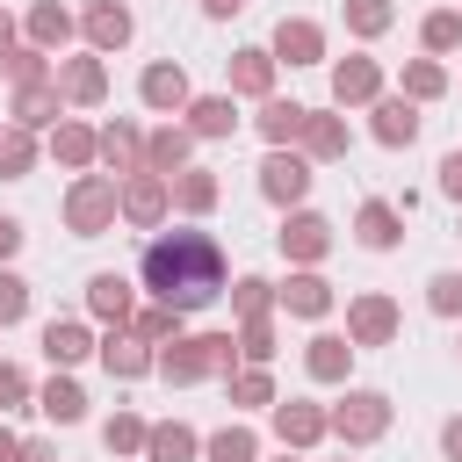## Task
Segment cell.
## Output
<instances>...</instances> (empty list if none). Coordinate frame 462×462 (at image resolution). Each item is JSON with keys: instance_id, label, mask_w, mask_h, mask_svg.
Segmentation results:
<instances>
[{"instance_id": "6da1fadb", "label": "cell", "mask_w": 462, "mask_h": 462, "mask_svg": "<svg viewBox=\"0 0 462 462\" xmlns=\"http://www.w3.org/2000/svg\"><path fill=\"white\" fill-rule=\"evenodd\" d=\"M144 289L173 310H202L224 296V245L209 231H159L144 245Z\"/></svg>"}, {"instance_id": "7a4b0ae2", "label": "cell", "mask_w": 462, "mask_h": 462, "mask_svg": "<svg viewBox=\"0 0 462 462\" xmlns=\"http://www.w3.org/2000/svg\"><path fill=\"white\" fill-rule=\"evenodd\" d=\"M231 361H238V332H180L159 354V375L166 383H202V375H231Z\"/></svg>"}, {"instance_id": "3957f363", "label": "cell", "mask_w": 462, "mask_h": 462, "mask_svg": "<svg viewBox=\"0 0 462 462\" xmlns=\"http://www.w3.org/2000/svg\"><path fill=\"white\" fill-rule=\"evenodd\" d=\"M116 217H123V180L116 173H79L65 188V231L72 238H101V231H116Z\"/></svg>"}, {"instance_id": "277c9868", "label": "cell", "mask_w": 462, "mask_h": 462, "mask_svg": "<svg viewBox=\"0 0 462 462\" xmlns=\"http://www.w3.org/2000/svg\"><path fill=\"white\" fill-rule=\"evenodd\" d=\"M332 433H339L346 448L383 440V433H390V397H383V390H346V397L332 404Z\"/></svg>"}, {"instance_id": "5b68a950", "label": "cell", "mask_w": 462, "mask_h": 462, "mask_svg": "<svg viewBox=\"0 0 462 462\" xmlns=\"http://www.w3.org/2000/svg\"><path fill=\"white\" fill-rule=\"evenodd\" d=\"M260 195H267L274 209H296V202L310 195V159L289 152V144H267V159H260Z\"/></svg>"}, {"instance_id": "8992f818", "label": "cell", "mask_w": 462, "mask_h": 462, "mask_svg": "<svg viewBox=\"0 0 462 462\" xmlns=\"http://www.w3.org/2000/svg\"><path fill=\"white\" fill-rule=\"evenodd\" d=\"M166 209H173V180H166V173H152V166L123 173V224L159 231V224H166Z\"/></svg>"}, {"instance_id": "52a82bcc", "label": "cell", "mask_w": 462, "mask_h": 462, "mask_svg": "<svg viewBox=\"0 0 462 462\" xmlns=\"http://www.w3.org/2000/svg\"><path fill=\"white\" fill-rule=\"evenodd\" d=\"M137 101H144L152 116H188L195 87H188V72H180L173 58H159V65H144V72H137Z\"/></svg>"}, {"instance_id": "ba28073f", "label": "cell", "mask_w": 462, "mask_h": 462, "mask_svg": "<svg viewBox=\"0 0 462 462\" xmlns=\"http://www.w3.org/2000/svg\"><path fill=\"white\" fill-rule=\"evenodd\" d=\"M94 354H101V368H108V375H123V383H137V375H152V368H159L152 339H144V332H130V325H108V339H101Z\"/></svg>"}, {"instance_id": "9c48e42d", "label": "cell", "mask_w": 462, "mask_h": 462, "mask_svg": "<svg viewBox=\"0 0 462 462\" xmlns=\"http://www.w3.org/2000/svg\"><path fill=\"white\" fill-rule=\"evenodd\" d=\"M325 433H332V411H318V404H303V397H274V440H282V448L303 455V448H318Z\"/></svg>"}, {"instance_id": "30bf717a", "label": "cell", "mask_w": 462, "mask_h": 462, "mask_svg": "<svg viewBox=\"0 0 462 462\" xmlns=\"http://www.w3.org/2000/svg\"><path fill=\"white\" fill-rule=\"evenodd\" d=\"M346 339H354V346H390V339H397V303L375 296V289L354 296V303H346Z\"/></svg>"}, {"instance_id": "8fae6325", "label": "cell", "mask_w": 462, "mask_h": 462, "mask_svg": "<svg viewBox=\"0 0 462 462\" xmlns=\"http://www.w3.org/2000/svg\"><path fill=\"white\" fill-rule=\"evenodd\" d=\"M282 65H325V29L310 14H282L274 22V43H267Z\"/></svg>"}, {"instance_id": "7c38bea8", "label": "cell", "mask_w": 462, "mask_h": 462, "mask_svg": "<svg viewBox=\"0 0 462 462\" xmlns=\"http://www.w3.org/2000/svg\"><path fill=\"white\" fill-rule=\"evenodd\" d=\"M375 94H383V65H375V58L354 51V58L332 65V108H368Z\"/></svg>"}, {"instance_id": "4fadbf2b", "label": "cell", "mask_w": 462, "mask_h": 462, "mask_svg": "<svg viewBox=\"0 0 462 462\" xmlns=\"http://www.w3.org/2000/svg\"><path fill=\"white\" fill-rule=\"evenodd\" d=\"M282 253H289L296 267H318V260L332 253V224H325L318 209H289V224H282Z\"/></svg>"}, {"instance_id": "5bb4252c", "label": "cell", "mask_w": 462, "mask_h": 462, "mask_svg": "<svg viewBox=\"0 0 462 462\" xmlns=\"http://www.w3.org/2000/svg\"><path fill=\"white\" fill-rule=\"evenodd\" d=\"M368 116H375V123H368V130H375V144H390V152L419 137V101H411V94H375V101H368Z\"/></svg>"}, {"instance_id": "9a60e30c", "label": "cell", "mask_w": 462, "mask_h": 462, "mask_svg": "<svg viewBox=\"0 0 462 462\" xmlns=\"http://www.w3.org/2000/svg\"><path fill=\"white\" fill-rule=\"evenodd\" d=\"M87 310H94L101 325H130V318H137V296H130V274H116V267H101V274H87Z\"/></svg>"}, {"instance_id": "2e32d148", "label": "cell", "mask_w": 462, "mask_h": 462, "mask_svg": "<svg viewBox=\"0 0 462 462\" xmlns=\"http://www.w3.org/2000/svg\"><path fill=\"white\" fill-rule=\"evenodd\" d=\"M274 310H289V318H325V310H332V282H325L318 267H296V274L274 289Z\"/></svg>"}, {"instance_id": "e0dca14e", "label": "cell", "mask_w": 462, "mask_h": 462, "mask_svg": "<svg viewBox=\"0 0 462 462\" xmlns=\"http://www.w3.org/2000/svg\"><path fill=\"white\" fill-rule=\"evenodd\" d=\"M14 123L22 130H51V123H65V87L58 79H36V87H14Z\"/></svg>"}, {"instance_id": "ac0fdd59", "label": "cell", "mask_w": 462, "mask_h": 462, "mask_svg": "<svg viewBox=\"0 0 462 462\" xmlns=\"http://www.w3.org/2000/svg\"><path fill=\"white\" fill-rule=\"evenodd\" d=\"M354 238H361L368 253H390V245L404 238V209H397V202H383V195H368V202L354 209Z\"/></svg>"}, {"instance_id": "d6986e66", "label": "cell", "mask_w": 462, "mask_h": 462, "mask_svg": "<svg viewBox=\"0 0 462 462\" xmlns=\"http://www.w3.org/2000/svg\"><path fill=\"white\" fill-rule=\"evenodd\" d=\"M79 29H87V43L108 58V51H123V43H130V29H137V22H130V7H123V0H94V7L79 14Z\"/></svg>"}, {"instance_id": "ffe728a7", "label": "cell", "mask_w": 462, "mask_h": 462, "mask_svg": "<svg viewBox=\"0 0 462 462\" xmlns=\"http://www.w3.org/2000/svg\"><path fill=\"white\" fill-rule=\"evenodd\" d=\"M58 87H65V101H79V108L108 101V65H101V51H87V58H65V65H58Z\"/></svg>"}, {"instance_id": "44dd1931", "label": "cell", "mask_w": 462, "mask_h": 462, "mask_svg": "<svg viewBox=\"0 0 462 462\" xmlns=\"http://www.w3.org/2000/svg\"><path fill=\"white\" fill-rule=\"evenodd\" d=\"M51 159H58L65 173H94V159H101V130H87V123H51Z\"/></svg>"}, {"instance_id": "7402d4cb", "label": "cell", "mask_w": 462, "mask_h": 462, "mask_svg": "<svg viewBox=\"0 0 462 462\" xmlns=\"http://www.w3.org/2000/svg\"><path fill=\"white\" fill-rule=\"evenodd\" d=\"M94 346H101V339H94L79 318H51V325H43V361H51V368H79Z\"/></svg>"}, {"instance_id": "603a6c76", "label": "cell", "mask_w": 462, "mask_h": 462, "mask_svg": "<svg viewBox=\"0 0 462 462\" xmlns=\"http://www.w3.org/2000/svg\"><path fill=\"white\" fill-rule=\"evenodd\" d=\"M354 339L346 332H318L310 346H303V368H310V383H346V368H354Z\"/></svg>"}, {"instance_id": "cb8c5ba5", "label": "cell", "mask_w": 462, "mask_h": 462, "mask_svg": "<svg viewBox=\"0 0 462 462\" xmlns=\"http://www.w3.org/2000/svg\"><path fill=\"white\" fill-rule=\"evenodd\" d=\"M274 51H260V43H245V51H231V94H253V101H267L274 94Z\"/></svg>"}, {"instance_id": "d4e9b609", "label": "cell", "mask_w": 462, "mask_h": 462, "mask_svg": "<svg viewBox=\"0 0 462 462\" xmlns=\"http://www.w3.org/2000/svg\"><path fill=\"white\" fill-rule=\"evenodd\" d=\"M296 144H303V159L318 166V159H346V144H354V137H346V116H325V108H310Z\"/></svg>"}, {"instance_id": "484cf974", "label": "cell", "mask_w": 462, "mask_h": 462, "mask_svg": "<svg viewBox=\"0 0 462 462\" xmlns=\"http://www.w3.org/2000/svg\"><path fill=\"white\" fill-rule=\"evenodd\" d=\"M188 152H195V130H188V123H159V130L144 137V166H152V173H166V180L188 166Z\"/></svg>"}, {"instance_id": "4316f807", "label": "cell", "mask_w": 462, "mask_h": 462, "mask_svg": "<svg viewBox=\"0 0 462 462\" xmlns=\"http://www.w3.org/2000/svg\"><path fill=\"white\" fill-rule=\"evenodd\" d=\"M195 455H202V433L180 426V419H159L144 433V462H195Z\"/></svg>"}, {"instance_id": "83f0119b", "label": "cell", "mask_w": 462, "mask_h": 462, "mask_svg": "<svg viewBox=\"0 0 462 462\" xmlns=\"http://www.w3.org/2000/svg\"><path fill=\"white\" fill-rule=\"evenodd\" d=\"M101 166H108L116 180L144 166V137H137V123H101Z\"/></svg>"}, {"instance_id": "f1b7e54d", "label": "cell", "mask_w": 462, "mask_h": 462, "mask_svg": "<svg viewBox=\"0 0 462 462\" xmlns=\"http://www.w3.org/2000/svg\"><path fill=\"white\" fill-rule=\"evenodd\" d=\"M36 411H43L51 426H79V419H87V390H79L72 375H51V383L36 390Z\"/></svg>"}, {"instance_id": "f546056e", "label": "cell", "mask_w": 462, "mask_h": 462, "mask_svg": "<svg viewBox=\"0 0 462 462\" xmlns=\"http://www.w3.org/2000/svg\"><path fill=\"white\" fill-rule=\"evenodd\" d=\"M188 130L195 137H231L238 130V101L231 94H195L188 101Z\"/></svg>"}, {"instance_id": "4dcf8cb0", "label": "cell", "mask_w": 462, "mask_h": 462, "mask_svg": "<svg viewBox=\"0 0 462 462\" xmlns=\"http://www.w3.org/2000/svg\"><path fill=\"white\" fill-rule=\"evenodd\" d=\"M303 116H310L303 101H282V94H267L253 123H260V137H267V144H296V137H303Z\"/></svg>"}, {"instance_id": "1f68e13d", "label": "cell", "mask_w": 462, "mask_h": 462, "mask_svg": "<svg viewBox=\"0 0 462 462\" xmlns=\"http://www.w3.org/2000/svg\"><path fill=\"white\" fill-rule=\"evenodd\" d=\"M217 195H224V188H217V173H209V166H180V173H173V202H180L188 217H209V209H217Z\"/></svg>"}, {"instance_id": "d6a6232c", "label": "cell", "mask_w": 462, "mask_h": 462, "mask_svg": "<svg viewBox=\"0 0 462 462\" xmlns=\"http://www.w3.org/2000/svg\"><path fill=\"white\" fill-rule=\"evenodd\" d=\"M224 390H231V404H238V411H260V404H274V375H267V361H253V368H231V375H224Z\"/></svg>"}, {"instance_id": "836d02e7", "label": "cell", "mask_w": 462, "mask_h": 462, "mask_svg": "<svg viewBox=\"0 0 462 462\" xmlns=\"http://www.w3.org/2000/svg\"><path fill=\"white\" fill-rule=\"evenodd\" d=\"M29 166H36V130L0 123V180H29Z\"/></svg>"}, {"instance_id": "e575fe53", "label": "cell", "mask_w": 462, "mask_h": 462, "mask_svg": "<svg viewBox=\"0 0 462 462\" xmlns=\"http://www.w3.org/2000/svg\"><path fill=\"white\" fill-rule=\"evenodd\" d=\"M29 43L65 51V43H72V14H65L58 0H36V7H29Z\"/></svg>"}, {"instance_id": "d590c367", "label": "cell", "mask_w": 462, "mask_h": 462, "mask_svg": "<svg viewBox=\"0 0 462 462\" xmlns=\"http://www.w3.org/2000/svg\"><path fill=\"white\" fill-rule=\"evenodd\" d=\"M144 433H152V426H144L137 411H108V419H101V448H108V455H144Z\"/></svg>"}, {"instance_id": "8d00e7d4", "label": "cell", "mask_w": 462, "mask_h": 462, "mask_svg": "<svg viewBox=\"0 0 462 462\" xmlns=\"http://www.w3.org/2000/svg\"><path fill=\"white\" fill-rule=\"evenodd\" d=\"M202 455H209V462H260V433H253V426H224V433L202 440Z\"/></svg>"}, {"instance_id": "74e56055", "label": "cell", "mask_w": 462, "mask_h": 462, "mask_svg": "<svg viewBox=\"0 0 462 462\" xmlns=\"http://www.w3.org/2000/svg\"><path fill=\"white\" fill-rule=\"evenodd\" d=\"M419 43H426L433 58H448V51L462 43V7H433V14L419 22Z\"/></svg>"}, {"instance_id": "f35d334b", "label": "cell", "mask_w": 462, "mask_h": 462, "mask_svg": "<svg viewBox=\"0 0 462 462\" xmlns=\"http://www.w3.org/2000/svg\"><path fill=\"white\" fill-rule=\"evenodd\" d=\"M0 72H7L14 87H36V79H51V58H43V43H14V51L0 58Z\"/></svg>"}, {"instance_id": "ab89813d", "label": "cell", "mask_w": 462, "mask_h": 462, "mask_svg": "<svg viewBox=\"0 0 462 462\" xmlns=\"http://www.w3.org/2000/svg\"><path fill=\"white\" fill-rule=\"evenodd\" d=\"M404 94H411V101H440V94H448V65H440V58H411V65H404Z\"/></svg>"}, {"instance_id": "60d3db41", "label": "cell", "mask_w": 462, "mask_h": 462, "mask_svg": "<svg viewBox=\"0 0 462 462\" xmlns=\"http://www.w3.org/2000/svg\"><path fill=\"white\" fill-rule=\"evenodd\" d=\"M231 310H238V318H267V310H274V282L238 274V282H231Z\"/></svg>"}, {"instance_id": "b9f144b4", "label": "cell", "mask_w": 462, "mask_h": 462, "mask_svg": "<svg viewBox=\"0 0 462 462\" xmlns=\"http://www.w3.org/2000/svg\"><path fill=\"white\" fill-rule=\"evenodd\" d=\"M180 318H188V310H173V303H152V310H137V318H130V332H144L152 346H166V339H180Z\"/></svg>"}, {"instance_id": "7bdbcfd3", "label": "cell", "mask_w": 462, "mask_h": 462, "mask_svg": "<svg viewBox=\"0 0 462 462\" xmlns=\"http://www.w3.org/2000/svg\"><path fill=\"white\" fill-rule=\"evenodd\" d=\"M390 22H397V7H390V0H346V29H354L361 43H368V36H383Z\"/></svg>"}, {"instance_id": "ee69618b", "label": "cell", "mask_w": 462, "mask_h": 462, "mask_svg": "<svg viewBox=\"0 0 462 462\" xmlns=\"http://www.w3.org/2000/svg\"><path fill=\"white\" fill-rule=\"evenodd\" d=\"M238 354L245 361H274V318H245L238 325Z\"/></svg>"}, {"instance_id": "f6af8a7d", "label": "cell", "mask_w": 462, "mask_h": 462, "mask_svg": "<svg viewBox=\"0 0 462 462\" xmlns=\"http://www.w3.org/2000/svg\"><path fill=\"white\" fill-rule=\"evenodd\" d=\"M426 310L433 318H462V274H433L426 282Z\"/></svg>"}, {"instance_id": "bcb514c9", "label": "cell", "mask_w": 462, "mask_h": 462, "mask_svg": "<svg viewBox=\"0 0 462 462\" xmlns=\"http://www.w3.org/2000/svg\"><path fill=\"white\" fill-rule=\"evenodd\" d=\"M29 318V282L14 267H0V325H22Z\"/></svg>"}, {"instance_id": "7dc6e473", "label": "cell", "mask_w": 462, "mask_h": 462, "mask_svg": "<svg viewBox=\"0 0 462 462\" xmlns=\"http://www.w3.org/2000/svg\"><path fill=\"white\" fill-rule=\"evenodd\" d=\"M22 404H29V368L0 361V411H22Z\"/></svg>"}, {"instance_id": "c3c4849f", "label": "cell", "mask_w": 462, "mask_h": 462, "mask_svg": "<svg viewBox=\"0 0 462 462\" xmlns=\"http://www.w3.org/2000/svg\"><path fill=\"white\" fill-rule=\"evenodd\" d=\"M440 195H448V202H462V152H448V159H440Z\"/></svg>"}, {"instance_id": "681fc988", "label": "cell", "mask_w": 462, "mask_h": 462, "mask_svg": "<svg viewBox=\"0 0 462 462\" xmlns=\"http://www.w3.org/2000/svg\"><path fill=\"white\" fill-rule=\"evenodd\" d=\"M22 253V217H0V267Z\"/></svg>"}, {"instance_id": "f907efd6", "label": "cell", "mask_w": 462, "mask_h": 462, "mask_svg": "<svg viewBox=\"0 0 462 462\" xmlns=\"http://www.w3.org/2000/svg\"><path fill=\"white\" fill-rule=\"evenodd\" d=\"M440 455H448V462H462V411L440 426Z\"/></svg>"}, {"instance_id": "816d5d0a", "label": "cell", "mask_w": 462, "mask_h": 462, "mask_svg": "<svg viewBox=\"0 0 462 462\" xmlns=\"http://www.w3.org/2000/svg\"><path fill=\"white\" fill-rule=\"evenodd\" d=\"M202 14L209 22H231V14H245V0H202Z\"/></svg>"}, {"instance_id": "f5cc1de1", "label": "cell", "mask_w": 462, "mask_h": 462, "mask_svg": "<svg viewBox=\"0 0 462 462\" xmlns=\"http://www.w3.org/2000/svg\"><path fill=\"white\" fill-rule=\"evenodd\" d=\"M22 462H58V448L51 440H22Z\"/></svg>"}, {"instance_id": "db71d44e", "label": "cell", "mask_w": 462, "mask_h": 462, "mask_svg": "<svg viewBox=\"0 0 462 462\" xmlns=\"http://www.w3.org/2000/svg\"><path fill=\"white\" fill-rule=\"evenodd\" d=\"M0 462H22V440H14V426H0Z\"/></svg>"}, {"instance_id": "11a10c76", "label": "cell", "mask_w": 462, "mask_h": 462, "mask_svg": "<svg viewBox=\"0 0 462 462\" xmlns=\"http://www.w3.org/2000/svg\"><path fill=\"white\" fill-rule=\"evenodd\" d=\"M7 51H14V14L0 7V58H7Z\"/></svg>"}, {"instance_id": "9f6ffc18", "label": "cell", "mask_w": 462, "mask_h": 462, "mask_svg": "<svg viewBox=\"0 0 462 462\" xmlns=\"http://www.w3.org/2000/svg\"><path fill=\"white\" fill-rule=\"evenodd\" d=\"M282 462H296V448H282Z\"/></svg>"}]
</instances>
